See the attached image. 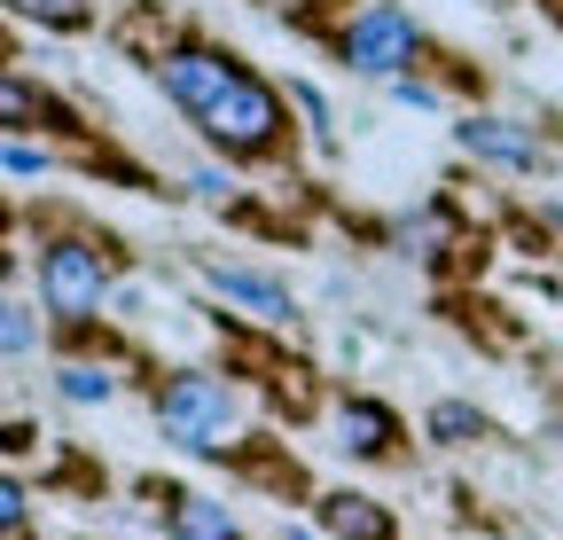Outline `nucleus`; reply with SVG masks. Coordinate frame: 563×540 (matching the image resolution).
Instances as JSON below:
<instances>
[{
    "label": "nucleus",
    "mask_w": 563,
    "mask_h": 540,
    "mask_svg": "<svg viewBox=\"0 0 563 540\" xmlns=\"http://www.w3.org/2000/svg\"><path fill=\"white\" fill-rule=\"evenodd\" d=\"M211 290H228L235 306H251V313H266V321H282V313H290V298H282V283L251 275V266H211Z\"/></svg>",
    "instance_id": "obj_8"
},
{
    "label": "nucleus",
    "mask_w": 563,
    "mask_h": 540,
    "mask_svg": "<svg viewBox=\"0 0 563 540\" xmlns=\"http://www.w3.org/2000/svg\"><path fill=\"white\" fill-rule=\"evenodd\" d=\"M336 447H344V454H384V447H391V416L368 408V399H352V408L336 416Z\"/></svg>",
    "instance_id": "obj_10"
},
{
    "label": "nucleus",
    "mask_w": 563,
    "mask_h": 540,
    "mask_svg": "<svg viewBox=\"0 0 563 540\" xmlns=\"http://www.w3.org/2000/svg\"><path fill=\"white\" fill-rule=\"evenodd\" d=\"M9 118H16V125L32 118V87H24V79H9Z\"/></svg>",
    "instance_id": "obj_18"
},
{
    "label": "nucleus",
    "mask_w": 563,
    "mask_h": 540,
    "mask_svg": "<svg viewBox=\"0 0 563 540\" xmlns=\"http://www.w3.org/2000/svg\"><path fill=\"white\" fill-rule=\"evenodd\" d=\"M110 392H118V376L95 368V361H70V368H63V399H70V408H102Z\"/></svg>",
    "instance_id": "obj_11"
},
{
    "label": "nucleus",
    "mask_w": 563,
    "mask_h": 540,
    "mask_svg": "<svg viewBox=\"0 0 563 540\" xmlns=\"http://www.w3.org/2000/svg\"><path fill=\"white\" fill-rule=\"evenodd\" d=\"M157 416H165V431H173L188 454H220L243 408H235V392H228L220 376H173L165 399H157Z\"/></svg>",
    "instance_id": "obj_1"
},
{
    "label": "nucleus",
    "mask_w": 563,
    "mask_h": 540,
    "mask_svg": "<svg viewBox=\"0 0 563 540\" xmlns=\"http://www.w3.org/2000/svg\"><path fill=\"white\" fill-rule=\"evenodd\" d=\"M32 173H47V157L32 142H9V180H32Z\"/></svg>",
    "instance_id": "obj_15"
},
{
    "label": "nucleus",
    "mask_w": 563,
    "mask_h": 540,
    "mask_svg": "<svg viewBox=\"0 0 563 540\" xmlns=\"http://www.w3.org/2000/svg\"><path fill=\"white\" fill-rule=\"evenodd\" d=\"M24 16H47V24H79L87 16V0H16Z\"/></svg>",
    "instance_id": "obj_14"
},
{
    "label": "nucleus",
    "mask_w": 563,
    "mask_h": 540,
    "mask_svg": "<svg viewBox=\"0 0 563 540\" xmlns=\"http://www.w3.org/2000/svg\"><path fill=\"white\" fill-rule=\"evenodd\" d=\"M462 133V150L470 157H493V165H517V173H532L540 165V142L525 125H509V118H470V125H454Z\"/></svg>",
    "instance_id": "obj_6"
},
{
    "label": "nucleus",
    "mask_w": 563,
    "mask_h": 540,
    "mask_svg": "<svg viewBox=\"0 0 563 540\" xmlns=\"http://www.w3.org/2000/svg\"><path fill=\"white\" fill-rule=\"evenodd\" d=\"M0 345H9V361H24L32 353V313L9 298V306H0Z\"/></svg>",
    "instance_id": "obj_13"
},
{
    "label": "nucleus",
    "mask_w": 563,
    "mask_h": 540,
    "mask_svg": "<svg viewBox=\"0 0 563 540\" xmlns=\"http://www.w3.org/2000/svg\"><path fill=\"white\" fill-rule=\"evenodd\" d=\"M321 525H329L336 540H391V517H384L376 502H361V494H329V502H321Z\"/></svg>",
    "instance_id": "obj_7"
},
{
    "label": "nucleus",
    "mask_w": 563,
    "mask_h": 540,
    "mask_svg": "<svg viewBox=\"0 0 563 540\" xmlns=\"http://www.w3.org/2000/svg\"><path fill=\"white\" fill-rule=\"evenodd\" d=\"M24 502H32V494H24V486H16V478H9V486H0V517H9V532H16V525H24Z\"/></svg>",
    "instance_id": "obj_16"
},
{
    "label": "nucleus",
    "mask_w": 563,
    "mask_h": 540,
    "mask_svg": "<svg viewBox=\"0 0 563 540\" xmlns=\"http://www.w3.org/2000/svg\"><path fill=\"white\" fill-rule=\"evenodd\" d=\"M548 220H555V228H563V212H548Z\"/></svg>",
    "instance_id": "obj_20"
},
{
    "label": "nucleus",
    "mask_w": 563,
    "mask_h": 540,
    "mask_svg": "<svg viewBox=\"0 0 563 540\" xmlns=\"http://www.w3.org/2000/svg\"><path fill=\"white\" fill-rule=\"evenodd\" d=\"M165 502H173V540H243L220 502H203V494H165Z\"/></svg>",
    "instance_id": "obj_9"
},
{
    "label": "nucleus",
    "mask_w": 563,
    "mask_h": 540,
    "mask_svg": "<svg viewBox=\"0 0 563 540\" xmlns=\"http://www.w3.org/2000/svg\"><path fill=\"white\" fill-rule=\"evenodd\" d=\"M196 125H203L228 157H258V150H274V133H282V102H274V87H258L251 71H235L220 102L196 110Z\"/></svg>",
    "instance_id": "obj_2"
},
{
    "label": "nucleus",
    "mask_w": 563,
    "mask_h": 540,
    "mask_svg": "<svg viewBox=\"0 0 563 540\" xmlns=\"http://www.w3.org/2000/svg\"><path fill=\"white\" fill-rule=\"evenodd\" d=\"M391 95H399L407 110H431V102H439V95H431V87H422V79H391Z\"/></svg>",
    "instance_id": "obj_17"
},
{
    "label": "nucleus",
    "mask_w": 563,
    "mask_h": 540,
    "mask_svg": "<svg viewBox=\"0 0 563 540\" xmlns=\"http://www.w3.org/2000/svg\"><path fill=\"white\" fill-rule=\"evenodd\" d=\"M282 540H313V532H282Z\"/></svg>",
    "instance_id": "obj_19"
},
{
    "label": "nucleus",
    "mask_w": 563,
    "mask_h": 540,
    "mask_svg": "<svg viewBox=\"0 0 563 540\" xmlns=\"http://www.w3.org/2000/svg\"><path fill=\"white\" fill-rule=\"evenodd\" d=\"M344 63L368 79H399V63H415V24L399 9H368L361 24L344 32Z\"/></svg>",
    "instance_id": "obj_4"
},
{
    "label": "nucleus",
    "mask_w": 563,
    "mask_h": 540,
    "mask_svg": "<svg viewBox=\"0 0 563 540\" xmlns=\"http://www.w3.org/2000/svg\"><path fill=\"white\" fill-rule=\"evenodd\" d=\"M431 439H439V447L477 439V408H454V399H446V408H431Z\"/></svg>",
    "instance_id": "obj_12"
},
{
    "label": "nucleus",
    "mask_w": 563,
    "mask_h": 540,
    "mask_svg": "<svg viewBox=\"0 0 563 540\" xmlns=\"http://www.w3.org/2000/svg\"><path fill=\"white\" fill-rule=\"evenodd\" d=\"M40 298H47V313H63V321H87V313L102 306V251H87V243H47V258H40Z\"/></svg>",
    "instance_id": "obj_3"
},
{
    "label": "nucleus",
    "mask_w": 563,
    "mask_h": 540,
    "mask_svg": "<svg viewBox=\"0 0 563 540\" xmlns=\"http://www.w3.org/2000/svg\"><path fill=\"white\" fill-rule=\"evenodd\" d=\"M157 71H165V95H173V102L196 118V110H211V102L228 95L235 63H228V55H211V47H173V55L157 63Z\"/></svg>",
    "instance_id": "obj_5"
}]
</instances>
